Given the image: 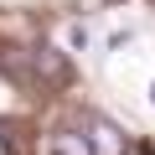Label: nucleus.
<instances>
[{
	"instance_id": "nucleus-4",
	"label": "nucleus",
	"mask_w": 155,
	"mask_h": 155,
	"mask_svg": "<svg viewBox=\"0 0 155 155\" xmlns=\"http://www.w3.org/2000/svg\"><path fill=\"white\" fill-rule=\"evenodd\" d=\"M150 104H155V88H150Z\"/></svg>"
},
{
	"instance_id": "nucleus-2",
	"label": "nucleus",
	"mask_w": 155,
	"mask_h": 155,
	"mask_svg": "<svg viewBox=\"0 0 155 155\" xmlns=\"http://www.w3.org/2000/svg\"><path fill=\"white\" fill-rule=\"evenodd\" d=\"M47 155H93V150H88V140H83V129H62V134H52V145H47Z\"/></svg>"
},
{
	"instance_id": "nucleus-1",
	"label": "nucleus",
	"mask_w": 155,
	"mask_h": 155,
	"mask_svg": "<svg viewBox=\"0 0 155 155\" xmlns=\"http://www.w3.org/2000/svg\"><path fill=\"white\" fill-rule=\"evenodd\" d=\"M83 140H88V150H93V155H124V134H119L109 119H88Z\"/></svg>"
},
{
	"instance_id": "nucleus-3",
	"label": "nucleus",
	"mask_w": 155,
	"mask_h": 155,
	"mask_svg": "<svg viewBox=\"0 0 155 155\" xmlns=\"http://www.w3.org/2000/svg\"><path fill=\"white\" fill-rule=\"evenodd\" d=\"M0 155H11V150H5V134H0Z\"/></svg>"
}]
</instances>
